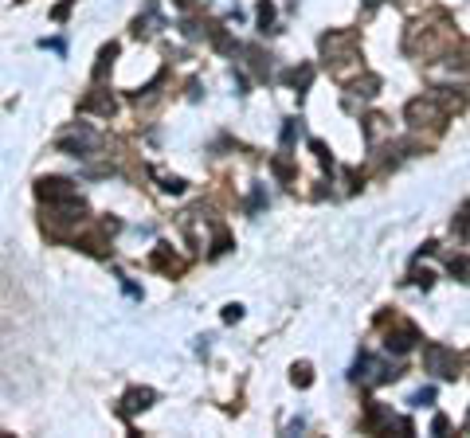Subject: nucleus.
<instances>
[{
    "mask_svg": "<svg viewBox=\"0 0 470 438\" xmlns=\"http://www.w3.org/2000/svg\"><path fill=\"white\" fill-rule=\"evenodd\" d=\"M454 47V28L447 12H431V16L415 20L403 35V51L415 55V59H435V55H447Z\"/></svg>",
    "mask_w": 470,
    "mask_h": 438,
    "instance_id": "obj_1",
    "label": "nucleus"
},
{
    "mask_svg": "<svg viewBox=\"0 0 470 438\" xmlns=\"http://www.w3.org/2000/svg\"><path fill=\"white\" fill-rule=\"evenodd\" d=\"M451 110H462V94L454 98L451 90H428L403 106V122H408L411 129H435L439 134V129H447V122H451Z\"/></svg>",
    "mask_w": 470,
    "mask_h": 438,
    "instance_id": "obj_2",
    "label": "nucleus"
},
{
    "mask_svg": "<svg viewBox=\"0 0 470 438\" xmlns=\"http://www.w3.org/2000/svg\"><path fill=\"white\" fill-rule=\"evenodd\" d=\"M321 55L329 59V71L333 78L349 83V75H361V51H357V35L352 32H329L321 35Z\"/></svg>",
    "mask_w": 470,
    "mask_h": 438,
    "instance_id": "obj_3",
    "label": "nucleus"
},
{
    "mask_svg": "<svg viewBox=\"0 0 470 438\" xmlns=\"http://www.w3.org/2000/svg\"><path fill=\"white\" fill-rule=\"evenodd\" d=\"M396 376H400V368L380 360V356H372V353H361L357 364H352V379H357L361 388H380V384H392Z\"/></svg>",
    "mask_w": 470,
    "mask_h": 438,
    "instance_id": "obj_4",
    "label": "nucleus"
},
{
    "mask_svg": "<svg viewBox=\"0 0 470 438\" xmlns=\"http://www.w3.org/2000/svg\"><path fill=\"white\" fill-rule=\"evenodd\" d=\"M55 149L59 153H67V157H94V153L102 149V137H98V129H91V126H71L67 134L55 141Z\"/></svg>",
    "mask_w": 470,
    "mask_h": 438,
    "instance_id": "obj_5",
    "label": "nucleus"
},
{
    "mask_svg": "<svg viewBox=\"0 0 470 438\" xmlns=\"http://www.w3.org/2000/svg\"><path fill=\"white\" fill-rule=\"evenodd\" d=\"M423 368L439 379H459L462 376V356L447 345H423Z\"/></svg>",
    "mask_w": 470,
    "mask_h": 438,
    "instance_id": "obj_6",
    "label": "nucleus"
},
{
    "mask_svg": "<svg viewBox=\"0 0 470 438\" xmlns=\"http://www.w3.org/2000/svg\"><path fill=\"white\" fill-rule=\"evenodd\" d=\"M35 196H40L43 203H59V200L79 196V188H75V180H67V177H40L35 180Z\"/></svg>",
    "mask_w": 470,
    "mask_h": 438,
    "instance_id": "obj_7",
    "label": "nucleus"
},
{
    "mask_svg": "<svg viewBox=\"0 0 470 438\" xmlns=\"http://www.w3.org/2000/svg\"><path fill=\"white\" fill-rule=\"evenodd\" d=\"M420 345V333H415V325H408V321H400L396 328H388V337H384V348L396 356L411 353V348Z\"/></svg>",
    "mask_w": 470,
    "mask_h": 438,
    "instance_id": "obj_8",
    "label": "nucleus"
},
{
    "mask_svg": "<svg viewBox=\"0 0 470 438\" xmlns=\"http://www.w3.org/2000/svg\"><path fill=\"white\" fill-rule=\"evenodd\" d=\"M149 266H153V270H161V274H168V278H173V274H185V259H176L168 243H161L157 251H153Z\"/></svg>",
    "mask_w": 470,
    "mask_h": 438,
    "instance_id": "obj_9",
    "label": "nucleus"
},
{
    "mask_svg": "<svg viewBox=\"0 0 470 438\" xmlns=\"http://www.w3.org/2000/svg\"><path fill=\"white\" fill-rule=\"evenodd\" d=\"M79 110H83V114H102V118H110V114L118 110V102H114L110 90H94V94H86V98L79 102Z\"/></svg>",
    "mask_w": 470,
    "mask_h": 438,
    "instance_id": "obj_10",
    "label": "nucleus"
},
{
    "mask_svg": "<svg viewBox=\"0 0 470 438\" xmlns=\"http://www.w3.org/2000/svg\"><path fill=\"white\" fill-rule=\"evenodd\" d=\"M392 427H396L392 411H388V407H380V403H369V411H365V419H361V430L377 434V430H392Z\"/></svg>",
    "mask_w": 470,
    "mask_h": 438,
    "instance_id": "obj_11",
    "label": "nucleus"
},
{
    "mask_svg": "<svg viewBox=\"0 0 470 438\" xmlns=\"http://www.w3.org/2000/svg\"><path fill=\"white\" fill-rule=\"evenodd\" d=\"M153 399H157V391H153V388H134V391H130V396H126V399H122V407H118V411H122V415H134V411H145V407H149V403H153Z\"/></svg>",
    "mask_w": 470,
    "mask_h": 438,
    "instance_id": "obj_12",
    "label": "nucleus"
},
{
    "mask_svg": "<svg viewBox=\"0 0 470 438\" xmlns=\"http://www.w3.org/2000/svg\"><path fill=\"white\" fill-rule=\"evenodd\" d=\"M282 83L286 86H294V90H310V83H314V67L310 63H302V67H290L282 75Z\"/></svg>",
    "mask_w": 470,
    "mask_h": 438,
    "instance_id": "obj_13",
    "label": "nucleus"
},
{
    "mask_svg": "<svg viewBox=\"0 0 470 438\" xmlns=\"http://www.w3.org/2000/svg\"><path fill=\"white\" fill-rule=\"evenodd\" d=\"M388 129H392V126H388V118L372 114V118H365V141L377 145V137H380V134H388Z\"/></svg>",
    "mask_w": 470,
    "mask_h": 438,
    "instance_id": "obj_14",
    "label": "nucleus"
},
{
    "mask_svg": "<svg viewBox=\"0 0 470 438\" xmlns=\"http://www.w3.org/2000/svg\"><path fill=\"white\" fill-rule=\"evenodd\" d=\"M380 90V78L377 75H357V78H352V94H361V98H372V94H377Z\"/></svg>",
    "mask_w": 470,
    "mask_h": 438,
    "instance_id": "obj_15",
    "label": "nucleus"
},
{
    "mask_svg": "<svg viewBox=\"0 0 470 438\" xmlns=\"http://www.w3.org/2000/svg\"><path fill=\"white\" fill-rule=\"evenodd\" d=\"M114 55H118V43H106V47L98 51V63H94V83H98V78L106 75V67L114 63Z\"/></svg>",
    "mask_w": 470,
    "mask_h": 438,
    "instance_id": "obj_16",
    "label": "nucleus"
},
{
    "mask_svg": "<svg viewBox=\"0 0 470 438\" xmlns=\"http://www.w3.org/2000/svg\"><path fill=\"white\" fill-rule=\"evenodd\" d=\"M290 384H294V388H310V384H314V368H310V364H294V368H290Z\"/></svg>",
    "mask_w": 470,
    "mask_h": 438,
    "instance_id": "obj_17",
    "label": "nucleus"
},
{
    "mask_svg": "<svg viewBox=\"0 0 470 438\" xmlns=\"http://www.w3.org/2000/svg\"><path fill=\"white\" fill-rule=\"evenodd\" d=\"M255 20H259L263 32H270V28H275V4H270V0H263L259 8H255Z\"/></svg>",
    "mask_w": 470,
    "mask_h": 438,
    "instance_id": "obj_18",
    "label": "nucleus"
},
{
    "mask_svg": "<svg viewBox=\"0 0 470 438\" xmlns=\"http://www.w3.org/2000/svg\"><path fill=\"white\" fill-rule=\"evenodd\" d=\"M270 172H275L278 180H294V165H290L286 157H275V160H270Z\"/></svg>",
    "mask_w": 470,
    "mask_h": 438,
    "instance_id": "obj_19",
    "label": "nucleus"
},
{
    "mask_svg": "<svg viewBox=\"0 0 470 438\" xmlns=\"http://www.w3.org/2000/svg\"><path fill=\"white\" fill-rule=\"evenodd\" d=\"M408 403H411V407H431V403H435V388H423V391H415V396H411Z\"/></svg>",
    "mask_w": 470,
    "mask_h": 438,
    "instance_id": "obj_20",
    "label": "nucleus"
},
{
    "mask_svg": "<svg viewBox=\"0 0 470 438\" xmlns=\"http://www.w3.org/2000/svg\"><path fill=\"white\" fill-rule=\"evenodd\" d=\"M71 8H75V0H59L55 8H51V20H55V24H63V20L71 16Z\"/></svg>",
    "mask_w": 470,
    "mask_h": 438,
    "instance_id": "obj_21",
    "label": "nucleus"
},
{
    "mask_svg": "<svg viewBox=\"0 0 470 438\" xmlns=\"http://www.w3.org/2000/svg\"><path fill=\"white\" fill-rule=\"evenodd\" d=\"M161 188L173 192V196H180V192H185V180H180V177H161Z\"/></svg>",
    "mask_w": 470,
    "mask_h": 438,
    "instance_id": "obj_22",
    "label": "nucleus"
},
{
    "mask_svg": "<svg viewBox=\"0 0 470 438\" xmlns=\"http://www.w3.org/2000/svg\"><path fill=\"white\" fill-rule=\"evenodd\" d=\"M310 149L318 153V160L326 165V169H333V157H329V149H326V145H321V141H310Z\"/></svg>",
    "mask_w": 470,
    "mask_h": 438,
    "instance_id": "obj_23",
    "label": "nucleus"
},
{
    "mask_svg": "<svg viewBox=\"0 0 470 438\" xmlns=\"http://www.w3.org/2000/svg\"><path fill=\"white\" fill-rule=\"evenodd\" d=\"M263 203H267V192H263V188H255V196L247 200V211H259Z\"/></svg>",
    "mask_w": 470,
    "mask_h": 438,
    "instance_id": "obj_24",
    "label": "nucleus"
},
{
    "mask_svg": "<svg viewBox=\"0 0 470 438\" xmlns=\"http://www.w3.org/2000/svg\"><path fill=\"white\" fill-rule=\"evenodd\" d=\"M239 317H243V305H227V309H224V321H227V325H235Z\"/></svg>",
    "mask_w": 470,
    "mask_h": 438,
    "instance_id": "obj_25",
    "label": "nucleus"
},
{
    "mask_svg": "<svg viewBox=\"0 0 470 438\" xmlns=\"http://www.w3.org/2000/svg\"><path fill=\"white\" fill-rule=\"evenodd\" d=\"M451 274H454L459 282H466V259H459V262L451 259Z\"/></svg>",
    "mask_w": 470,
    "mask_h": 438,
    "instance_id": "obj_26",
    "label": "nucleus"
},
{
    "mask_svg": "<svg viewBox=\"0 0 470 438\" xmlns=\"http://www.w3.org/2000/svg\"><path fill=\"white\" fill-rule=\"evenodd\" d=\"M294 134H298V122H286V126H282V145H290Z\"/></svg>",
    "mask_w": 470,
    "mask_h": 438,
    "instance_id": "obj_27",
    "label": "nucleus"
},
{
    "mask_svg": "<svg viewBox=\"0 0 470 438\" xmlns=\"http://www.w3.org/2000/svg\"><path fill=\"white\" fill-rule=\"evenodd\" d=\"M411 278H415V286L428 290V286H431V270H423V274H411Z\"/></svg>",
    "mask_w": 470,
    "mask_h": 438,
    "instance_id": "obj_28",
    "label": "nucleus"
},
{
    "mask_svg": "<svg viewBox=\"0 0 470 438\" xmlns=\"http://www.w3.org/2000/svg\"><path fill=\"white\" fill-rule=\"evenodd\" d=\"M443 430H447V419H443V415H435V422H431V434H443Z\"/></svg>",
    "mask_w": 470,
    "mask_h": 438,
    "instance_id": "obj_29",
    "label": "nucleus"
},
{
    "mask_svg": "<svg viewBox=\"0 0 470 438\" xmlns=\"http://www.w3.org/2000/svg\"><path fill=\"white\" fill-rule=\"evenodd\" d=\"M40 47H51V51H55V55H63V40H43Z\"/></svg>",
    "mask_w": 470,
    "mask_h": 438,
    "instance_id": "obj_30",
    "label": "nucleus"
},
{
    "mask_svg": "<svg viewBox=\"0 0 470 438\" xmlns=\"http://www.w3.org/2000/svg\"><path fill=\"white\" fill-rule=\"evenodd\" d=\"M20 4H24V0H20Z\"/></svg>",
    "mask_w": 470,
    "mask_h": 438,
    "instance_id": "obj_31",
    "label": "nucleus"
}]
</instances>
